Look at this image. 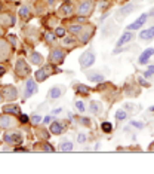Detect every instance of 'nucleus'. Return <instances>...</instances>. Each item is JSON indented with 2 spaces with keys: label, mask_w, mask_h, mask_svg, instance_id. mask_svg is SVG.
Here are the masks:
<instances>
[{
  "label": "nucleus",
  "mask_w": 154,
  "mask_h": 174,
  "mask_svg": "<svg viewBox=\"0 0 154 174\" xmlns=\"http://www.w3.org/2000/svg\"><path fill=\"white\" fill-rule=\"evenodd\" d=\"M95 8V3H94V0H82V2L77 5V15L80 16H89L92 13Z\"/></svg>",
  "instance_id": "1"
},
{
  "label": "nucleus",
  "mask_w": 154,
  "mask_h": 174,
  "mask_svg": "<svg viewBox=\"0 0 154 174\" xmlns=\"http://www.w3.org/2000/svg\"><path fill=\"white\" fill-rule=\"evenodd\" d=\"M15 72H16L18 77H27L31 73V69L24 58H18V61L15 64Z\"/></svg>",
  "instance_id": "2"
},
{
  "label": "nucleus",
  "mask_w": 154,
  "mask_h": 174,
  "mask_svg": "<svg viewBox=\"0 0 154 174\" xmlns=\"http://www.w3.org/2000/svg\"><path fill=\"white\" fill-rule=\"evenodd\" d=\"M79 62H80V66H82L83 69H89V67H92L94 62H95V54H94V51L89 49V51L83 52L82 57L79 58Z\"/></svg>",
  "instance_id": "3"
},
{
  "label": "nucleus",
  "mask_w": 154,
  "mask_h": 174,
  "mask_svg": "<svg viewBox=\"0 0 154 174\" xmlns=\"http://www.w3.org/2000/svg\"><path fill=\"white\" fill-rule=\"evenodd\" d=\"M3 140H5L8 144L18 146V144L23 143V136H21V133H18V131H9V133H5Z\"/></svg>",
  "instance_id": "4"
},
{
  "label": "nucleus",
  "mask_w": 154,
  "mask_h": 174,
  "mask_svg": "<svg viewBox=\"0 0 154 174\" xmlns=\"http://www.w3.org/2000/svg\"><path fill=\"white\" fill-rule=\"evenodd\" d=\"M65 60V51L62 48H53L49 54V61L52 64H61Z\"/></svg>",
  "instance_id": "5"
},
{
  "label": "nucleus",
  "mask_w": 154,
  "mask_h": 174,
  "mask_svg": "<svg viewBox=\"0 0 154 174\" xmlns=\"http://www.w3.org/2000/svg\"><path fill=\"white\" fill-rule=\"evenodd\" d=\"M16 126V119L11 115V113H5L0 116V128L3 129H11Z\"/></svg>",
  "instance_id": "6"
},
{
  "label": "nucleus",
  "mask_w": 154,
  "mask_h": 174,
  "mask_svg": "<svg viewBox=\"0 0 154 174\" xmlns=\"http://www.w3.org/2000/svg\"><path fill=\"white\" fill-rule=\"evenodd\" d=\"M11 52H12V49H11V45L8 43V40L0 39V62L6 61L11 57Z\"/></svg>",
  "instance_id": "7"
},
{
  "label": "nucleus",
  "mask_w": 154,
  "mask_h": 174,
  "mask_svg": "<svg viewBox=\"0 0 154 174\" xmlns=\"http://www.w3.org/2000/svg\"><path fill=\"white\" fill-rule=\"evenodd\" d=\"M2 92H3V98H6L8 101H13L18 98V89L13 85H6L2 89Z\"/></svg>",
  "instance_id": "8"
},
{
  "label": "nucleus",
  "mask_w": 154,
  "mask_h": 174,
  "mask_svg": "<svg viewBox=\"0 0 154 174\" xmlns=\"http://www.w3.org/2000/svg\"><path fill=\"white\" fill-rule=\"evenodd\" d=\"M36 92H37V83H36V80H33V79H27L25 86H24V97H25V98L33 97Z\"/></svg>",
  "instance_id": "9"
},
{
  "label": "nucleus",
  "mask_w": 154,
  "mask_h": 174,
  "mask_svg": "<svg viewBox=\"0 0 154 174\" xmlns=\"http://www.w3.org/2000/svg\"><path fill=\"white\" fill-rule=\"evenodd\" d=\"M64 92H65V88H64L62 85H53L52 88L49 89V92H48V98H51V100H58L59 97L64 95Z\"/></svg>",
  "instance_id": "10"
},
{
  "label": "nucleus",
  "mask_w": 154,
  "mask_h": 174,
  "mask_svg": "<svg viewBox=\"0 0 154 174\" xmlns=\"http://www.w3.org/2000/svg\"><path fill=\"white\" fill-rule=\"evenodd\" d=\"M147 19H148V13H142L139 18H136L135 23H132V24H129V26H127V30H129V31L139 30V28H141V27L147 23Z\"/></svg>",
  "instance_id": "11"
},
{
  "label": "nucleus",
  "mask_w": 154,
  "mask_h": 174,
  "mask_svg": "<svg viewBox=\"0 0 154 174\" xmlns=\"http://www.w3.org/2000/svg\"><path fill=\"white\" fill-rule=\"evenodd\" d=\"M62 131H64V124H62V122H59V121H52V122L49 124V133H51V134L59 136V134H62Z\"/></svg>",
  "instance_id": "12"
},
{
  "label": "nucleus",
  "mask_w": 154,
  "mask_h": 174,
  "mask_svg": "<svg viewBox=\"0 0 154 174\" xmlns=\"http://www.w3.org/2000/svg\"><path fill=\"white\" fill-rule=\"evenodd\" d=\"M51 66H46V67H43V69H40V70H37L36 72V80L37 82H45L49 76H51Z\"/></svg>",
  "instance_id": "13"
},
{
  "label": "nucleus",
  "mask_w": 154,
  "mask_h": 174,
  "mask_svg": "<svg viewBox=\"0 0 154 174\" xmlns=\"http://www.w3.org/2000/svg\"><path fill=\"white\" fill-rule=\"evenodd\" d=\"M86 76H87V79H89V80H92V82H95V83H102V82L105 80L104 75H101L99 72H94V70L86 72Z\"/></svg>",
  "instance_id": "14"
},
{
  "label": "nucleus",
  "mask_w": 154,
  "mask_h": 174,
  "mask_svg": "<svg viewBox=\"0 0 154 174\" xmlns=\"http://www.w3.org/2000/svg\"><path fill=\"white\" fill-rule=\"evenodd\" d=\"M154 55V48H147L141 55H139V58H138V62L139 64H147L148 62V60L151 58Z\"/></svg>",
  "instance_id": "15"
},
{
  "label": "nucleus",
  "mask_w": 154,
  "mask_h": 174,
  "mask_svg": "<svg viewBox=\"0 0 154 174\" xmlns=\"http://www.w3.org/2000/svg\"><path fill=\"white\" fill-rule=\"evenodd\" d=\"M139 39L141 40H145V42H151L154 39V26L150 27V28H145L139 33Z\"/></svg>",
  "instance_id": "16"
},
{
  "label": "nucleus",
  "mask_w": 154,
  "mask_h": 174,
  "mask_svg": "<svg viewBox=\"0 0 154 174\" xmlns=\"http://www.w3.org/2000/svg\"><path fill=\"white\" fill-rule=\"evenodd\" d=\"M132 39H134V33H130V31L127 30L126 33H123V34L120 36V39H119V40H117V43H116V46H117V48L124 46L126 43H127L129 40H132Z\"/></svg>",
  "instance_id": "17"
},
{
  "label": "nucleus",
  "mask_w": 154,
  "mask_h": 174,
  "mask_svg": "<svg viewBox=\"0 0 154 174\" xmlns=\"http://www.w3.org/2000/svg\"><path fill=\"white\" fill-rule=\"evenodd\" d=\"M94 31H95V28H94L92 26H91V27H86V28H83V31L79 34V36H80V40H82L83 43H87V40H89V39L92 37Z\"/></svg>",
  "instance_id": "18"
},
{
  "label": "nucleus",
  "mask_w": 154,
  "mask_h": 174,
  "mask_svg": "<svg viewBox=\"0 0 154 174\" xmlns=\"http://www.w3.org/2000/svg\"><path fill=\"white\" fill-rule=\"evenodd\" d=\"M73 12H74V9H73V6H71L70 2L62 3V6L59 8V13H61V16H70Z\"/></svg>",
  "instance_id": "19"
},
{
  "label": "nucleus",
  "mask_w": 154,
  "mask_h": 174,
  "mask_svg": "<svg viewBox=\"0 0 154 174\" xmlns=\"http://www.w3.org/2000/svg\"><path fill=\"white\" fill-rule=\"evenodd\" d=\"M3 112H5V113H11V115H13V116H18V115L21 113L18 104H6V106H3Z\"/></svg>",
  "instance_id": "20"
},
{
  "label": "nucleus",
  "mask_w": 154,
  "mask_h": 174,
  "mask_svg": "<svg viewBox=\"0 0 154 174\" xmlns=\"http://www.w3.org/2000/svg\"><path fill=\"white\" fill-rule=\"evenodd\" d=\"M89 110H91L94 115L101 116V115H102V112H104V109H102V104H101L99 101H92V103H91V106H89Z\"/></svg>",
  "instance_id": "21"
},
{
  "label": "nucleus",
  "mask_w": 154,
  "mask_h": 174,
  "mask_svg": "<svg viewBox=\"0 0 154 174\" xmlns=\"http://www.w3.org/2000/svg\"><path fill=\"white\" fill-rule=\"evenodd\" d=\"M83 26L80 24V23H73V24H70L68 26V28H67V31L68 33H71V34H76V36H79L82 31H83Z\"/></svg>",
  "instance_id": "22"
},
{
  "label": "nucleus",
  "mask_w": 154,
  "mask_h": 174,
  "mask_svg": "<svg viewBox=\"0 0 154 174\" xmlns=\"http://www.w3.org/2000/svg\"><path fill=\"white\" fill-rule=\"evenodd\" d=\"M74 89H76V92L77 94H80V95H87L91 92V88L87 85H83V83H76L74 85Z\"/></svg>",
  "instance_id": "23"
},
{
  "label": "nucleus",
  "mask_w": 154,
  "mask_h": 174,
  "mask_svg": "<svg viewBox=\"0 0 154 174\" xmlns=\"http://www.w3.org/2000/svg\"><path fill=\"white\" fill-rule=\"evenodd\" d=\"M30 62H31V64H36V66H40V64H43V57H41V54H39V52H31V54H30Z\"/></svg>",
  "instance_id": "24"
},
{
  "label": "nucleus",
  "mask_w": 154,
  "mask_h": 174,
  "mask_svg": "<svg viewBox=\"0 0 154 174\" xmlns=\"http://www.w3.org/2000/svg\"><path fill=\"white\" fill-rule=\"evenodd\" d=\"M0 23H2L3 26H13V16L9 15V13H3V15H0Z\"/></svg>",
  "instance_id": "25"
},
{
  "label": "nucleus",
  "mask_w": 154,
  "mask_h": 174,
  "mask_svg": "<svg viewBox=\"0 0 154 174\" xmlns=\"http://www.w3.org/2000/svg\"><path fill=\"white\" fill-rule=\"evenodd\" d=\"M73 147H74V144H73L70 140H64V141L59 143V150H61V152H71Z\"/></svg>",
  "instance_id": "26"
},
{
  "label": "nucleus",
  "mask_w": 154,
  "mask_h": 174,
  "mask_svg": "<svg viewBox=\"0 0 154 174\" xmlns=\"http://www.w3.org/2000/svg\"><path fill=\"white\" fill-rule=\"evenodd\" d=\"M134 9H135V5H126L119 11V16H127L130 12H134Z\"/></svg>",
  "instance_id": "27"
},
{
  "label": "nucleus",
  "mask_w": 154,
  "mask_h": 174,
  "mask_svg": "<svg viewBox=\"0 0 154 174\" xmlns=\"http://www.w3.org/2000/svg\"><path fill=\"white\" fill-rule=\"evenodd\" d=\"M45 40H46L48 45H53L55 40H56V34H55V33L48 31V33H45Z\"/></svg>",
  "instance_id": "28"
},
{
  "label": "nucleus",
  "mask_w": 154,
  "mask_h": 174,
  "mask_svg": "<svg viewBox=\"0 0 154 174\" xmlns=\"http://www.w3.org/2000/svg\"><path fill=\"white\" fill-rule=\"evenodd\" d=\"M18 13H19V16H21V18L27 19V18L30 16V8H28V6H21V8H19V11H18Z\"/></svg>",
  "instance_id": "29"
},
{
  "label": "nucleus",
  "mask_w": 154,
  "mask_h": 174,
  "mask_svg": "<svg viewBox=\"0 0 154 174\" xmlns=\"http://www.w3.org/2000/svg\"><path fill=\"white\" fill-rule=\"evenodd\" d=\"M30 121H31V124H33V125H39V124H41V122H43V118H41V115H40V113H34V115H31V116H30Z\"/></svg>",
  "instance_id": "30"
},
{
  "label": "nucleus",
  "mask_w": 154,
  "mask_h": 174,
  "mask_svg": "<svg viewBox=\"0 0 154 174\" xmlns=\"http://www.w3.org/2000/svg\"><path fill=\"white\" fill-rule=\"evenodd\" d=\"M127 118V112L124 110V109H119V110L116 112V119L120 122V121H124Z\"/></svg>",
  "instance_id": "31"
},
{
  "label": "nucleus",
  "mask_w": 154,
  "mask_h": 174,
  "mask_svg": "<svg viewBox=\"0 0 154 174\" xmlns=\"http://www.w3.org/2000/svg\"><path fill=\"white\" fill-rule=\"evenodd\" d=\"M39 147L43 150V152H53L55 149H53V146H51L48 141H43V143H40L39 144Z\"/></svg>",
  "instance_id": "32"
},
{
  "label": "nucleus",
  "mask_w": 154,
  "mask_h": 174,
  "mask_svg": "<svg viewBox=\"0 0 154 174\" xmlns=\"http://www.w3.org/2000/svg\"><path fill=\"white\" fill-rule=\"evenodd\" d=\"M55 34H56V37H65L67 36V28H64V27H56V30H55Z\"/></svg>",
  "instance_id": "33"
},
{
  "label": "nucleus",
  "mask_w": 154,
  "mask_h": 174,
  "mask_svg": "<svg viewBox=\"0 0 154 174\" xmlns=\"http://www.w3.org/2000/svg\"><path fill=\"white\" fill-rule=\"evenodd\" d=\"M101 129L104 133H111L113 131V125L110 124V122H102L101 124Z\"/></svg>",
  "instance_id": "34"
},
{
  "label": "nucleus",
  "mask_w": 154,
  "mask_h": 174,
  "mask_svg": "<svg viewBox=\"0 0 154 174\" xmlns=\"http://www.w3.org/2000/svg\"><path fill=\"white\" fill-rule=\"evenodd\" d=\"M153 76H154V66H148L147 70L144 72V77H145V79H150V77H153Z\"/></svg>",
  "instance_id": "35"
},
{
  "label": "nucleus",
  "mask_w": 154,
  "mask_h": 174,
  "mask_svg": "<svg viewBox=\"0 0 154 174\" xmlns=\"http://www.w3.org/2000/svg\"><path fill=\"white\" fill-rule=\"evenodd\" d=\"M37 136H39V137H43V140H48V138H49V133L46 131L45 128H41V129L39 128V129H37Z\"/></svg>",
  "instance_id": "36"
},
{
  "label": "nucleus",
  "mask_w": 154,
  "mask_h": 174,
  "mask_svg": "<svg viewBox=\"0 0 154 174\" xmlns=\"http://www.w3.org/2000/svg\"><path fill=\"white\" fill-rule=\"evenodd\" d=\"M64 45H65V46H73V45H76V40H74L73 37L65 36V37H64Z\"/></svg>",
  "instance_id": "37"
},
{
  "label": "nucleus",
  "mask_w": 154,
  "mask_h": 174,
  "mask_svg": "<svg viewBox=\"0 0 154 174\" xmlns=\"http://www.w3.org/2000/svg\"><path fill=\"white\" fill-rule=\"evenodd\" d=\"M136 80H138V83H139L141 86H144V88H150V82H147V79H145L144 76H139Z\"/></svg>",
  "instance_id": "38"
},
{
  "label": "nucleus",
  "mask_w": 154,
  "mask_h": 174,
  "mask_svg": "<svg viewBox=\"0 0 154 174\" xmlns=\"http://www.w3.org/2000/svg\"><path fill=\"white\" fill-rule=\"evenodd\" d=\"M76 109H77V110H79L80 113H83V112L86 110V107H84V103H83L82 100H77V101H76Z\"/></svg>",
  "instance_id": "39"
},
{
  "label": "nucleus",
  "mask_w": 154,
  "mask_h": 174,
  "mask_svg": "<svg viewBox=\"0 0 154 174\" xmlns=\"http://www.w3.org/2000/svg\"><path fill=\"white\" fill-rule=\"evenodd\" d=\"M86 140H87V136H86V134H83V133H79V134H77V143H79V144H84Z\"/></svg>",
  "instance_id": "40"
},
{
  "label": "nucleus",
  "mask_w": 154,
  "mask_h": 174,
  "mask_svg": "<svg viewBox=\"0 0 154 174\" xmlns=\"http://www.w3.org/2000/svg\"><path fill=\"white\" fill-rule=\"evenodd\" d=\"M18 121H19L21 124H27V122L30 121V116H27L25 113H19V115H18Z\"/></svg>",
  "instance_id": "41"
},
{
  "label": "nucleus",
  "mask_w": 154,
  "mask_h": 174,
  "mask_svg": "<svg viewBox=\"0 0 154 174\" xmlns=\"http://www.w3.org/2000/svg\"><path fill=\"white\" fill-rule=\"evenodd\" d=\"M130 126H135V128L141 129V128H144V124L139 122V121H130Z\"/></svg>",
  "instance_id": "42"
},
{
  "label": "nucleus",
  "mask_w": 154,
  "mask_h": 174,
  "mask_svg": "<svg viewBox=\"0 0 154 174\" xmlns=\"http://www.w3.org/2000/svg\"><path fill=\"white\" fill-rule=\"evenodd\" d=\"M74 23H80V24L86 23V16H80V15H77V16L74 18Z\"/></svg>",
  "instance_id": "43"
},
{
  "label": "nucleus",
  "mask_w": 154,
  "mask_h": 174,
  "mask_svg": "<svg viewBox=\"0 0 154 174\" xmlns=\"http://www.w3.org/2000/svg\"><path fill=\"white\" fill-rule=\"evenodd\" d=\"M80 122H82L84 126H91V121L87 119V118H84V116H83V118H80Z\"/></svg>",
  "instance_id": "44"
},
{
  "label": "nucleus",
  "mask_w": 154,
  "mask_h": 174,
  "mask_svg": "<svg viewBox=\"0 0 154 174\" xmlns=\"http://www.w3.org/2000/svg\"><path fill=\"white\" fill-rule=\"evenodd\" d=\"M52 122V116L51 115H46L45 118H43V124H51Z\"/></svg>",
  "instance_id": "45"
},
{
  "label": "nucleus",
  "mask_w": 154,
  "mask_h": 174,
  "mask_svg": "<svg viewBox=\"0 0 154 174\" xmlns=\"http://www.w3.org/2000/svg\"><path fill=\"white\" fill-rule=\"evenodd\" d=\"M9 40H11V42H12V45H15V42H16V37H15V36H12V34H11V36H9Z\"/></svg>",
  "instance_id": "46"
},
{
  "label": "nucleus",
  "mask_w": 154,
  "mask_h": 174,
  "mask_svg": "<svg viewBox=\"0 0 154 174\" xmlns=\"http://www.w3.org/2000/svg\"><path fill=\"white\" fill-rule=\"evenodd\" d=\"M5 73H6V69H5L3 66H0V76H3Z\"/></svg>",
  "instance_id": "47"
},
{
  "label": "nucleus",
  "mask_w": 154,
  "mask_h": 174,
  "mask_svg": "<svg viewBox=\"0 0 154 174\" xmlns=\"http://www.w3.org/2000/svg\"><path fill=\"white\" fill-rule=\"evenodd\" d=\"M151 16H154V9H153V11H150V12H148V18H151Z\"/></svg>",
  "instance_id": "48"
},
{
  "label": "nucleus",
  "mask_w": 154,
  "mask_h": 174,
  "mask_svg": "<svg viewBox=\"0 0 154 174\" xmlns=\"http://www.w3.org/2000/svg\"><path fill=\"white\" fill-rule=\"evenodd\" d=\"M58 113H61V109H55L53 110V115H58Z\"/></svg>",
  "instance_id": "49"
},
{
  "label": "nucleus",
  "mask_w": 154,
  "mask_h": 174,
  "mask_svg": "<svg viewBox=\"0 0 154 174\" xmlns=\"http://www.w3.org/2000/svg\"><path fill=\"white\" fill-rule=\"evenodd\" d=\"M56 2V0H48V5H53Z\"/></svg>",
  "instance_id": "50"
},
{
  "label": "nucleus",
  "mask_w": 154,
  "mask_h": 174,
  "mask_svg": "<svg viewBox=\"0 0 154 174\" xmlns=\"http://www.w3.org/2000/svg\"><path fill=\"white\" fill-rule=\"evenodd\" d=\"M3 100V92H2V89H0V101Z\"/></svg>",
  "instance_id": "51"
},
{
  "label": "nucleus",
  "mask_w": 154,
  "mask_h": 174,
  "mask_svg": "<svg viewBox=\"0 0 154 174\" xmlns=\"http://www.w3.org/2000/svg\"><path fill=\"white\" fill-rule=\"evenodd\" d=\"M150 150H151V152H154V143H153V144L150 146Z\"/></svg>",
  "instance_id": "52"
},
{
  "label": "nucleus",
  "mask_w": 154,
  "mask_h": 174,
  "mask_svg": "<svg viewBox=\"0 0 154 174\" xmlns=\"http://www.w3.org/2000/svg\"><path fill=\"white\" fill-rule=\"evenodd\" d=\"M150 110H151V112L154 113V106H153V107H150Z\"/></svg>",
  "instance_id": "53"
},
{
  "label": "nucleus",
  "mask_w": 154,
  "mask_h": 174,
  "mask_svg": "<svg viewBox=\"0 0 154 174\" xmlns=\"http://www.w3.org/2000/svg\"><path fill=\"white\" fill-rule=\"evenodd\" d=\"M3 34V31H2V28H0V36H2Z\"/></svg>",
  "instance_id": "54"
}]
</instances>
